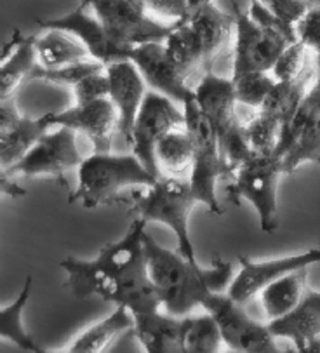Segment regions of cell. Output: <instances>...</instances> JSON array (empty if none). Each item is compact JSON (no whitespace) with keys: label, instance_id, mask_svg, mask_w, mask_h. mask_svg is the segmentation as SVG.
<instances>
[{"label":"cell","instance_id":"4fadbf2b","mask_svg":"<svg viewBox=\"0 0 320 353\" xmlns=\"http://www.w3.org/2000/svg\"><path fill=\"white\" fill-rule=\"evenodd\" d=\"M51 128H70L77 134L88 136L94 152H112L113 134L119 132V112L110 98L86 105H73L63 112L46 113Z\"/></svg>","mask_w":320,"mask_h":353},{"label":"cell","instance_id":"e575fe53","mask_svg":"<svg viewBox=\"0 0 320 353\" xmlns=\"http://www.w3.org/2000/svg\"><path fill=\"white\" fill-rule=\"evenodd\" d=\"M310 52L312 51L301 41L289 46L280 54V58L277 59L275 66L272 70V75L275 77V81H294V79H298L308 68L310 63L315 59V54H313V59L310 58Z\"/></svg>","mask_w":320,"mask_h":353},{"label":"cell","instance_id":"5b68a950","mask_svg":"<svg viewBox=\"0 0 320 353\" xmlns=\"http://www.w3.org/2000/svg\"><path fill=\"white\" fill-rule=\"evenodd\" d=\"M183 110H185V128L195 145V157H193L188 181L199 204H204L214 214H223L216 185L219 178L230 174L221 157L218 134L204 112L197 105L195 94L186 99Z\"/></svg>","mask_w":320,"mask_h":353},{"label":"cell","instance_id":"7c38bea8","mask_svg":"<svg viewBox=\"0 0 320 353\" xmlns=\"http://www.w3.org/2000/svg\"><path fill=\"white\" fill-rule=\"evenodd\" d=\"M240 270L233 277L228 288V294L235 301L246 305L265 288L273 282L288 277L298 270L308 268V266L320 263V248L308 249L301 254L284 256L277 259H263V261H252L249 258H239Z\"/></svg>","mask_w":320,"mask_h":353},{"label":"cell","instance_id":"7bdbcfd3","mask_svg":"<svg viewBox=\"0 0 320 353\" xmlns=\"http://www.w3.org/2000/svg\"><path fill=\"white\" fill-rule=\"evenodd\" d=\"M225 353H239V352H233V350H228V352H225Z\"/></svg>","mask_w":320,"mask_h":353},{"label":"cell","instance_id":"74e56055","mask_svg":"<svg viewBox=\"0 0 320 353\" xmlns=\"http://www.w3.org/2000/svg\"><path fill=\"white\" fill-rule=\"evenodd\" d=\"M75 96V105H86V103L96 101V99L108 98L110 96V81L106 75V70L89 75L82 82L73 88Z\"/></svg>","mask_w":320,"mask_h":353},{"label":"cell","instance_id":"d590c367","mask_svg":"<svg viewBox=\"0 0 320 353\" xmlns=\"http://www.w3.org/2000/svg\"><path fill=\"white\" fill-rule=\"evenodd\" d=\"M275 19L288 28H294L319 0H258Z\"/></svg>","mask_w":320,"mask_h":353},{"label":"cell","instance_id":"d6986e66","mask_svg":"<svg viewBox=\"0 0 320 353\" xmlns=\"http://www.w3.org/2000/svg\"><path fill=\"white\" fill-rule=\"evenodd\" d=\"M132 336L145 353H183L185 317H172L166 312L136 315Z\"/></svg>","mask_w":320,"mask_h":353},{"label":"cell","instance_id":"f1b7e54d","mask_svg":"<svg viewBox=\"0 0 320 353\" xmlns=\"http://www.w3.org/2000/svg\"><path fill=\"white\" fill-rule=\"evenodd\" d=\"M32 285L33 279L28 275L25 284H23L21 292L18 294V298L2 308V312H0V334H2V339L11 341L12 345L21 348L23 352L42 353L46 350L44 346H40L39 343L26 332L25 325H23V310H25L30 296H32Z\"/></svg>","mask_w":320,"mask_h":353},{"label":"cell","instance_id":"d6a6232c","mask_svg":"<svg viewBox=\"0 0 320 353\" xmlns=\"http://www.w3.org/2000/svg\"><path fill=\"white\" fill-rule=\"evenodd\" d=\"M106 70V66L103 63L96 61V59H86V61L75 63V65L61 66V68H42V66H37L33 70L30 81H44L51 82V84H59V85H72L75 88L79 82H82L84 79H88L89 75H94V73L103 72Z\"/></svg>","mask_w":320,"mask_h":353},{"label":"cell","instance_id":"cb8c5ba5","mask_svg":"<svg viewBox=\"0 0 320 353\" xmlns=\"http://www.w3.org/2000/svg\"><path fill=\"white\" fill-rule=\"evenodd\" d=\"M48 131H51V124L48 122L46 115L39 117V119L23 117L21 121L12 125L11 129L0 131V162H2V169L18 164Z\"/></svg>","mask_w":320,"mask_h":353},{"label":"cell","instance_id":"9a60e30c","mask_svg":"<svg viewBox=\"0 0 320 353\" xmlns=\"http://www.w3.org/2000/svg\"><path fill=\"white\" fill-rule=\"evenodd\" d=\"M129 59L136 65L150 91L159 92L174 103L185 105L195 94L190 82L169 58L164 42H148L129 51Z\"/></svg>","mask_w":320,"mask_h":353},{"label":"cell","instance_id":"7402d4cb","mask_svg":"<svg viewBox=\"0 0 320 353\" xmlns=\"http://www.w3.org/2000/svg\"><path fill=\"white\" fill-rule=\"evenodd\" d=\"M134 319L129 310L117 306L108 317L89 325L80 332L65 350L52 352L46 348L42 353H105L122 332L131 331Z\"/></svg>","mask_w":320,"mask_h":353},{"label":"cell","instance_id":"ac0fdd59","mask_svg":"<svg viewBox=\"0 0 320 353\" xmlns=\"http://www.w3.org/2000/svg\"><path fill=\"white\" fill-rule=\"evenodd\" d=\"M188 26L192 28L197 42H199L202 61H204L206 73L211 72L212 65L221 54L223 48L232 35V28H235L233 14L219 11L214 4H208L200 8L199 11L192 12L186 19Z\"/></svg>","mask_w":320,"mask_h":353},{"label":"cell","instance_id":"b9f144b4","mask_svg":"<svg viewBox=\"0 0 320 353\" xmlns=\"http://www.w3.org/2000/svg\"><path fill=\"white\" fill-rule=\"evenodd\" d=\"M188 2H190V14H192V12L199 11L200 8H204V6L211 4L212 0H188Z\"/></svg>","mask_w":320,"mask_h":353},{"label":"cell","instance_id":"30bf717a","mask_svg":"<svg viewBox=\"0 0 320 353\" xmlns=\"http://www.w3.org/2000/svg\"><path fill=\"white\" fill-rule=\"evenodd\" d=\"M84 161L86 157L79 150L77 132L70 128H56L54 131L46 132L18 164L2 169V181H11L12 176H51L61 179L72 169H79Z\"/></svg>","mask_w":320,"mask_h":353},{"label":"cell","instance_id":"5bb4252c","mask_svg":"<svg viewBox=\"0 0 320 353\" xmlns=\"http://www.w3.org/2000/svg\"><path fill=\"white\" fill-rule=\"evenodd\" d=\"M88 9L89 8L84 2H80L79 8L73 9L72 12L59 16V18L48 19V21H40V26L48 30L54 28L68 32L88 49L91 59H96L105 66L122 61V59H129V51L132 48L117 44L106 32L103 23L96 18L94 12L91 14Z\"/></svg>","mask_w":320,"mask_h":353},{"label":"cell","instance_id":"ffe728a7","mask_svg":"<svg viewBox=\"0 0 320 353\" xmlns=\"http://www.w3.org/2000/svg\"><path fill=\"white\" fill-rule=\"evenodd\" d=\"M268 324L277 338L289 339L294 346L320 338V291L306 289L291 313Z\"/></svg>","mask_w":320,"mask_h":353},{"label":"cell","instance_id":"484cf974","mask_svg":"<svg viewBox=\"0 0 320 353\" xmlns=\"http://www.w3.org/2000/svg\"><path fill=\"white\" fill-rule=\"evenodd\" d=\"M306 272L308 268L298 270L288 277L273 282L259 292L258 298L261 301L268 322L286 317L298 306L303 294L308 289L306 288Z\"/></svg>","mask_w":320,"mask_h":353},{"label":"cell","instance_id":"ba28073f","mask_svg":"<svg viewBox=\"0 0 320 353\" xmlns=\"http://www.w3.org/2000/svg\"><path fill=\"white\" fill-rule=\"evenodd\" d=\"M204 312L212 315L221 331L223 341L230 350L239 353H288L277 345L270 324L251 317L244 305L228 292H214L202 305Z\"/></svg>","mask_w":320,"mask_h":353},{"label":"cell","instance_id":"d4e9b609","mask_svg":"<svg viewBox=\"0 0 320 353\" xmlns=\"http://www.w3.org/2000/svg\"><path fill=\"white\" fill-rule=\"evenodd\" d=\"M313 77H317V59H313L308 68L294 81H277L265 105L258 112L268 113L286 125L299 108L306 92L310 91L308 84Z\"/></svg>","mask_w":320,"mask_h":353},{"label":"cell","instance_id":"52a82bcc","mask_svg":"<svg viewBox=\"0 0 320 353\" xmlns=\"http://www.w3.org/2000/svg\"><path fill=\"white\" fill-rule=\"evenodd\" d=\"M235 19V44H233L232 75L246 72H272L277 59L291 44L298 42V35L277 26L256 23L239 8L237 0H228Z\"/></svg>","mask_w":320,"mask_h":353},{"label":"cell","instance_id":"8fae6325","mask_svg":"<svg viewBox=\"0 0 320 353\" xmlns=\"http://www.w3.org/2000/svg\"><path fill=\"white\" fill-rule=\"evenodd\" d=\"M185 125V110L178 108L172 99L148 91L138 117H136L132 138L129 146L139 161L157 178H160L155 162V148L166 134Z\"/></svg>","mask_w":320,"mask_h":353},{"label":"cell","instance_id":"44dd1931","mask_svg":"<svg viewBox=\"0 0 320 353\" xmlns=\"http://www.w3.org/2000/svg\"><path fill=\"white\" fill-rule=\"evenodd\" d=\"M39 66L35 49V37H25L14 32L9 42V54L2 61L0 68V94L2 99L16 98L19 88L30 81L33 70Z\"/></svg>","mask_w":320,"mask_h":353},{"label":"cell","instance_id":"277c9868","mask_svg":"<svg viewBox=\"0 0 320 353\" xmlns=\"http://www.w3.org/2000/svg\"><path fill=\"white\" fill-rule=\"evenodd\" d=\"M195 204H199V201L188 178L162 176L152 188L146 190L143 197L138 199L132 212L146 225L160 223L168 226L176 235L179 252L190 261L200 263L190 233V216Z\"/></svg>","mask_w":320,"mask_h":353},{"label":"cell","instance_id":"836d02e7","mask_svg":"<svg viewBox=\"0 0 320 353\" xmlns=\"http://www.w3.org/2000/svg\"><path fill=\"white\" fill-rule=\"evenodd\" d=\"M284 162V174H291L305 162L320 164V117L313 121L296 145L282 157Z\"/></svg>","mask_w":320,"mask_h":353},{"label":"cell","instance_id":"4dcf8cb0","mask_svg":"<svg viewBox=\"0 0 320 353\" xmlns=\"http://www.w3.org/2000/svg\"><path fill=\"white\" fill-rule=\"evenodd\" d=\"M232 81L239 105L254 110H261L277 82L272 72L239 73V75H232Z\"/></svg>","mask_w":320,"mask_h":353},{"label":"cell","instance_id":"2e32d148","mask_svg":"<svg viewBox=\"0 0 320 353\" xmlns=\"http://www.w3.org/2000/svg\"><path fill=\"white\" fill-rule=\"evenodd\" d=\"M106 75L110 81L108 98L119 112V132L129 145L136 117L148 94V85L131 59H122L108 65Z\"/></svg>","mask_w":320,"mask_h":353},{"label":"cell","instance_id":"3957f363","mask_svg":"<svg viewBox=\"0 0 320 353\" xmlns=\"http://www.w3.org/2000/svg\"><path fill=\"white\" fill-rule=\"evenodd\" d=\"M157 181L159 178L143 165L134 153L94 152L86 157L84 164L79 168V183L68 202L82 204L88 209L110 205L124 188H152Z\"/></svg>","mask_w":320,"mask_h":353},{"label":"cell","instance_id":"7a4b0ae2","mask_svg":"<svg viewBox=\"0 0 320 353\" xmlns=\"http://www.w3.org/2000/svg\"><path fill=\"white\" fill-rule=\"evenodd\" d=\"M150 277L157 289L166 313L172 317H188L197 306L214 292H226L233 281V268L228 261L218 259L204 268L200 263L186 259L181 252L162 248L145 232L143 235Z\"/></svg>","mask_w":320,"mask_h":353},{"label":"cell","instance_id":"f546056e","mask_svg":"<svg viewBox=\"0 0 320 353\" xmlns=\"http://www.w3.org/2000/svg\"><path fill=\"white\" fill-rule=\"evenodd\" d=\"M223 345L221 331L212 315L204 312L185 317L183 353H221Z\"/></svg>","mask_w":320,"mask_h":353},{"label":"cell","instance_id":"4316f807","mask_svg":"<svg viewBox=\"0 0 320 353\" xmlns=\"http://www.w3.org/2000/svg\"><path fill=\"white\" fill-rule=\"evenodd\" d=\"M35 49L39 65L48 70L75 65L89 58L88 49L63 30L51 28L42 37H37Z\"/></svg>","mask_w":320,"mask_h":353},{"label":"cell","instance_id":"1f68e13d","mask_svg":"<svg viewBox=\"0 0 320 353\" xmlns=\"http://www.w3.org/2000/svg\"><path fill=\"white\" fill-rule=\"evenodd\" d=\"M282 128L284 124L279 119L265 112H258L252 119H249V122H246V131H248V139L252 152L258 155L277 153Z\"/></svg>","mask_w":320,"mask_h":353},{"label":"cell","instance_id":"60d3db41","mask_svg":"<svg viewBox=\"0 0 320 353\" xmlns=\"http://www.w3.org/2000/svg\"><path fill=\"white\" fill-rule=\"evenodd\" d=\"M294 348L298 350V353H320V338L305 343V345L294 346Z\"/></svg>","mask_w":320,"mask_h":353},{"label":"cell","instance_id":"603a6c76","mask_svg":"<svg viewBox=\"0 0 320 353\" xmlns=\"http://www.w3.org/2000/svg\"><path fill=\"white\" fill-rule=\"evenodd\" d=\"M195 157V145L185 125L172 129L160 139L155 148V162L160 178H188Z\"/></svg>","mask_w":320,"mask_h":353},{"label":"cell","instance_id":"8992f818","mask_svg":"<svg viewBox=\"0 0 320 353\" xmlns=\"http://www.w3.org/2000/svg\"><path fill=\"white\" fill-rule=\"evenodd\" d=\"M284 174V162L277 153L254 155L240 165L232 174L228 186V199L239 205L246 201L254 208L259 219V228L265 233H273L279 228V188L280 176Z\"/></svg>","mask_w":320,"mask_h":353},{"label":"cell","instance_id":"f35d334b","mask_svg":"<svg viewBox=\"0 0 320 353\" xmlns=\"http://www.w3.org/2000/svg\"><path fill=\"white\" fill-rule=\"evenodd\" d=\"M145 9L160 18L174 19L176 23L186 21L190 16L188 0H145Z\"/></svg>","mask_w":320,"mask_h":353},{"label":"cell","instance_id":"8d00e7d4","mask_svg":"<svg viewBox=\"0 0 320 353\" xmlns=\"http://www.w3.org/2000/svg\"><path fill=\"white\" fill-rule=\"evenodd\" d=\"M298 39L315 54L317 70H320V0L296 26Z\"/></svg>","mask_w":320,"mask_h":353},{"label":"cell","instance_id":"9c48e42d","mask_svg":"<svg viewBox=\"0 0 320 353\" xmlns=\"http://www.w3.org/2000/svg\"><path fill=\"white\" fill-rule=\"evenodd\" d=\"M89 6L96 18L103 23L117 44L124 48L148 44V42H166L174 30L172 25H162L150 18L148 11L129 0H80Z\"/></svg>","mask_w":320,"mask_h":353},{"label":"cell","instance_id":"e0dca14e","mask_svg":"<svg viewBox=\"0 0 320 353\" xmlns=\"http://www.w3.org/2000/svg\"><path fill=\"white\" fill-rule=\"evenodd\" d=\"M193 91L197 105L209 119L218 138L242 122L237 112L239 101L232 79L216 75L211 70L200 77V81L193 85Z\"/></svg>","mask_w":320,"mask_h":353},{"label":"cell","instance_id":"6da1fadb","mask_svg":"<svg viewBox=\"0 0 320 353\" xmlns=\"http://www.w3.org/2000/svg\"><path fill=\"white\" fill-rule=\"evenodd\" d=\"M146 223L136 218L122 239L105 245L94 259L66 258L59 261L63 282L77 299L99 298L129 310L132 317L162 310L150 277L143 235Z\"/></svg>","mask_w":320,"mask_h":353},{"label":"cell","instance_id":"83f0119b","mask_svg":"<svg viewBox=\"0 0 320 353\" xmlns=\"http://www.w3.org/2000/svg\"><path fill=\"white\" fill-rule=\"evenodd\" d=\"M164 44L166 49H168L169 58L178 66L179 72L185 75L186 81L190 82L197 79V82H199L200 77L206 73L204 61H202L199 42H197L188 23H176L174 30H172V33L168 37V41Z\"/></svg>","mask_w":320,"mask_h":353},{"label":"cell","instance_id":"ab89813d","mask_svg":"<svg viewBox=\"0 0 320 353\" xmlns=\"http://www.w3.org/2000/svg\"><path fill=\"white\" fill-rule=\"evenodd\" d=\"M23 117L25 115L19 112L18 105H16V98L2 99V103H0V131L11 129L12 125L21 121Z\"/></svg>","mask_w":320,"mask_h":353}]
</instances>
